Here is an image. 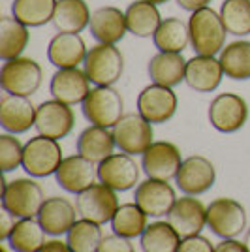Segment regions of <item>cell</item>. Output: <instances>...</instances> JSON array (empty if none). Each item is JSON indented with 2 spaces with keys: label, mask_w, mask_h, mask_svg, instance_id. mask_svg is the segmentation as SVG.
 Masks as SVG:
<instances>
[{
  "label": "cell",
  "mask_w": 250,
  "mask_h": 252,
  "mask_svg": "<svg viewBox=\"0 0 250 252\" xmlns=\"http://www.w3.org/2000/svg\"><path fill=\"white\" fill-rule=\"evenodd\" d=\"M2 252H8V251H6V247H2Z\"/></svg>",
  "instance_id": "obj_47"
},
{
  "label": "cell",
  "mask_w": 250,
  "mask_h": 252,
  "mask_svg": "<svg viewBox=\"0 0 250 252\" xmlns=\"http://www.w3.org/2000/svg\"><path fill=\"white\" fill-rule=\"evenodd\" d=\"M115 147H117V143H115L113 130L104 128V126L91 125L77 137V153L96 166L109 155H113Z\"/></svg>",
  "instance_id": "obj_26"
},
{
  "label": "cell",
  "mask_w": 250,
  "mask_h": 252,
  "mask_svg": "<svg viewBox=\"0 0 250 252\" xmlns=\"http://www.w3.org/2000/svg\"><path fill=\"white\" fill-rule=\"evenodd\" d=\"M100 183L111 187L115 192H126L139 185V166L128 153H113L96 166Z\"/></svg>",
  "instance_id": "obj_12"
},
{
  "label": "cell",
  "mask_w": 250,
  "mask_h": 252,
  "mask_svg": "<svg viewBox=\"0 0 250 252\" xmlns=\"http://www.w3.org/2000/svg\"><path fill=\"white\" fill-rule=\"evenodd\" d=\"M111 130H113L117 147L132 157L143 155L155 143L153 125L141 113H125Z\"/></svg>",
  "instance_id": "obj_9"
},
{
  "label": "cell",
  "mask_w": 250,
  "mask_h": 252,
  "mask_svg": "<svg viewBox=\"0 0 250 252\" xmlns=\"http://www.w3.org/2000/svg\"><path fill=\"white\" fill-rule=\"evenodd\" d=\"M147 224V213L136 201L134 203H123L119 205V209L111 219V230L113 233L126 237V239H134V237H141Z\"/></svg>",
  "instance_id": "obj_33"
},
{
  "label": "cell",
  "mask_w": 250,
  "mask_h": 252,
  "mask_svg": "<svg viewBox=\"0 0 250 252\" xmlns=\"http://www.w3.org/2000/svg\"><path fill=\"white\" fill-rule=\"evenodd\" d=\"M217 181V171L209 158L201 155H192L183 160L177 171V189L185 196H201L213 189Z\"/></svg>",
  "instance_id": "obj_13"
},
{
  "label": "cell",
  "mask_w": 250,
  "mask_h": 252,
  "mask_svg": "<svg viewBox=\"0 0 250 252\" xmlns=\"http://www.w3.org/2000/svg\"><path fill=\"white\" fill-rule=\"evenodd\" d=\"M224 68L220 59L213 55H194L187 61L185 83L196 93H213L217 91L224 77Z\"/></svg>",
  "instance_id": "obj_18"
},
{
  "label": "cell",
  "mask_w": 250,
  "mask_h": 252,
  "mask_svg": "<svg viewBox=\"0 0 250 252\" xmlns=\"http://www.w3.org/2000/svg\"><path fill=\"white\" fill-rule=\"evenodd\" d=\"M177 105V94L166 85H147L137 96V113H141L151 125H164L173 119Z\"/></svg>",
  "instance_id": "obj_11"
},
{
  "label": "cell",
  "mask_w": 250,
  "mask_h": 252,
  "mask_svg": "<svg viewBox=\"0 0 250 252\" xmlns=\"http://www.w3.org/2000/svg\"><path fill=\"white\" fill-rule=\"evenodd\" d=\"M183 164L181 151L175 143L169 141H155L141 155V168L147 177L171 181L177 177V171Z\"/></svg>",
  "instance_id": "obj_15"
},
{
  "label": "cell",
  "mask_w": 250,
  "mask_h": 252,
  "mask_svg": "<svg viewBox=\"0 0 250 252\" xmlns=\"http://www.w3.org/2000/svg\"><path fill=\"white\" fill-rule=\"evenodd\" d=\"M167 222L181 235V239L199 235V231L207 226V207L196 196L179 198L167 213Z\"/></svg>",
  "instance_id": "obj_17"
},
{
  "label": "cell",
  "mask_w": 250,
  "mask_h": 252,
  "mask_svg": "<svg viewBox=\"0 0 250 252\" xmlns=\"http://www.w3.org/2000/svg\"><path fill=\"white\" fill-rule=\"evenodd\" d=\"M8 243L15 252H40L43 245L47 243L45 230L36 217L34 219H19L11 230Z\"/></svg>",
  "instance_id": "obj_32"
},
{
  "label": "cell",
  "mask_w": 250,
  "mask_h": 252,
  "mask_svg": "<svg viewBox=\"0 0 250 252\" xmlns=\"http://www.w3.org/2000/svg\"><path fill=\"white\" fill-rule=\"evenodd\" d=\"M126 27L136 38H153L160 23L164 21L156 4L147 0H136L126 8Z\"/></svg>",
  "instance_id": "obj_27"
},
{
  "label": "cell",
  "mask_w": 250,
  "mask_h": 252,
  "mask_svg": "<svg viewBox=\"0 0 250 252\" xmlns=\"http://www.w3.org/2000/svg\"><path fill=\"white\" fill-rule=\"evenodd\" d=\"M94 177H98L96 164L81 157L79 153L64 158L62 164L59 166L57 173H55L59 187L70 194H79L85 189H89L94 183Z\"/></svg>",
  "instance_id": "obj_22"
},
{
  "label": "cell",
  "mask_w": 250,
  "mask_h": 252,
  "mask_svg": "<svg viewBox=\"0 0 250 252\" xmlns=\"http://www.w3.org/2000/svg\"><path fill=\"white\" fill-rule=\"evenodd\" d=\"M96 252H136V251H134V245L130 243V239L113 233V235H105Z\"/></svg>",
  "instance_id": "obj_39"
},
{
  "label": "cell",
  "mask_w": 250,
  "mask_h": 252,
  "mask_svg": "<svg viewBox=\"0 0 250 252\" xmlns=\"http://www.w3.org/2000/svg\"><path fill=\"white\" fill-rule=\"evenodd\" d=\"M207 226L220 239H235L247 228V211L237 200L217 198L207 205Z\"/></svg>",
  "instance_id": "obj_8"
},
{
  "label": "cell",
  "mask_w": 250,
  "mask_h": 252,
  "mask_svg": "<svg viewBox=\"0 0 250 252\" xmlns=\"http://www.w3.org/2000/svg\"><path fill=\"white\" fill-rule=\"evenodd\" d=\"M219 59L226 77L235 81L250 79V42L235 40L231 43H226V47L220 51Z\"/></svg>",
  "instance_id": "obj_31"
},
{
  "label": "cell",
  "mask_w": 250,
  "mask_h": 252,
  "mask_svg": "<svg viewBox=\"0 0 250 252\" xmlns=\"http://www.w3.org/2000/svg\"><path fill=\"white\" fill-rule=\"evenodd\" d=\"M153 42L158 51L183 53L190 43V29L188 23L181 17H166L160 23L158 31L153 36Z\"/></svg>",
  "instance_id": "obj_30"
},
{
  "label": "cell",
  "mask_w": 250,
  "mask_h": 252,
  "mask_svg": "<svg viewBox=\"0 0 250 252\" xmlns=\"http://www.w3.org/2000/svg\"><path fill=\"white\" fill-rule=\"evenodd\" d=\"M45 196L34 179H13L2 185V207L17 219H34L42 209Z\"/></svg>",
  "instance_id": "obj_4"
},
{
  "label": "cell",
  "mask_w": 250,
  "mask_h": 252,
  "mask_svg": "<svg viewBox=\"0 0 250 252\" xmlns=\"http://www.w3.org/2000/svg\"><path fill=\"white\" fill-rule=\"evenodd\" d=\"M75 215H77V209L72 205V201L53 196L43 201L36 219L40 220L47 235L57 237V235H64L70 231V228L75 224Z\"/></svg>",
  "instance_id": "obj_24"
},
{
  "label": "cell",
  "mask_w": 250,
  "mask_h": 252,
  "mask_svg": "<svg viewBox=\"0 0 250 252\" xmlns=\"http://www.w3.org/2000/svg\"><path fill=\"white\" fill-rule=\"evenodd\" d=\"M87 45L79 34L72 32H59L51 38L47 45V59L57 70L64 68H79L87 57Z\"/></svg>",
  "instance_id": "obj_21"
},
{
  "label": "cell",
  "mask_w": 250,
  "mask_h": 252,
  "mask_svg": "<svg viewBox=\"0 0 250 252\" xmlns=\"http://www.w3.org/2000/svg\"><path fill=\"white\" fill-rule=\"evenodd\" d=\"M42 66L31 57H15L4 61L0 68V87L6 94L27 96L38 93L42 85Z\"/></svg>",
  "instance_id": "obj_3"
},
{
  "label": "cell",
  "mask_w": 250,
  "mask_h": 252,
  "mask_svg": "<svg viewBox=\"0 0 250 252\" xmlns=\"http://www.w3.org/2000/svg\"><path fill=\"white\" fill-rule=\"evenodd\" d=\"M177 252H215V247L211 245L207 237L203 235H192L181 239Z\"/></svg>",
  "instance_id": "obj_40"
},
{
  "label": "cell",
  "mask_w": 250,
  "mask_h": 252,
  "mask_svg": "<svg viewBox=\"0 0 250 252\" xmlns=\"http://www.w3.org/2000/svg\"><path fill=\"white\" fill-rule=\"evenodd\" d=\"M147 2H153V4L160 6V4H166V2H169V0H147Z\"/></svg>",
  "instance_id": "obj_46"
},
{
  "label": "cell",
  "mask_w": 250,
  "mask_h": 252,
  "mask_svg": "<svg viewBox=\"0 0 250 252\" xmlns=\"http://www.w3.org/2000/svg\"><path fill=\"white\" fill-rule=\"evenodd\" d=\"M81 109L91 125L113 128L125 115V100L115 87H94L83 100Z\"/></svg>",
  "instance_id": "obj_5"
},
{
  "label": "cell",
  "mask_w": 250,
  "mask_h": 252,
  "mask_svg": "<svg viewBox=\"0 0 250 252\" xmlns=\"http://www.w3.org/2000/svg\"><path fill=\"white\" fill-rule=\"evenodd\" d=\"M49 91L55 100L68 105L83 104L87 94L91 93V81L79 68H64L57 70L51 77Z\"/></svg>",
  "instance_id": "obj_20"
},
{
  "label": "cell",
  "mask_w": 250,
  "mask_h": 252,
  "mask_svg": "<svg viewBox=\"0 0 250 252\" xmlns=\"http://www.w3.org/2000/svg\"><path fill=\"white\" fill-rule=\"evenodd\" d=\"M181 235L169 222H151L141 235L143 252H177Z\"/></svg>",
  "instance_id": "obj_35"
},
{
  "label": "cell",
  "mask_w": 250,
  "mask_h": 252,
  "mask_svg": "<svg viewBox=\"0 0 250 252\" xmlns=\"http://www.w3.org/2000/svg\"><path fill=\"white\" fill-rule=\"evenodd\" d=\"M68 235V247L72 249V252H96L100 243L104 239V233L100 224L91 220H75L70 231L66 233Z\"/></svg>",
  "instance_id": "obj_37"
},
{
  "label": "cell",
  "mask_w": 250,
  "mask_h": 252,
  "mask_svg": "<svg viewBox=\"0 0 250 252\" xmlns=\"http://www.w3.org/2000/svg\"><path fill=\"white\" fill-rule=\"evenodd\" d=\"M31 40L29 27L13 15H2L0 19V59L10 61L21 57Z\"/></svg>",
  "instance_id": "obj_29"
},
{
  "label": "cell",
  "mask_w": 250,
  "mask_h": 252,
  "mask_svg": "<svg viewBox=\"0 0 250 252\" xmlns=\"http://www.w3.org/2000/svg\"><path fill=\"white\" fill-rule=\"evenodd\" d=\"M57 0H13L11 15L29 29L43 27L53 21Z\"/></svg>",
  "instance_id": "obj_34"
},
{
  "label": "cell",
  "mask_w": 250,
  "mask_h": 252,
  "mask_svg": "<svg viewBox=\"0 0 250 252\" xmlns=\"http://www.w3.org/2000/svg\"><path fill=\"white\" fill-rule=\"evenodd\" d=\"M249 119V105L245 98L233 93L215 96L209 105V123L222 134H235Z\"/></svg>",
  "instance_id": "obj_10"
},
{
  "label": "cell",
  "mask_w": 250,
  "mask_h": 252,
  "mask_svg": "<svg viewBox=\"0 0 250 252\" xmlns=\"http://www.w3.org/2000/svg\"><path fill=\"white\" fill-rule=\"evenodd\" d=\"M91 10L85 0H57L53 27L59 32H83L91 23Z\"/></svg>",
  "instance_id": "obj_28"
},
{
  "label": "cell",
  "mask_w": 250,
  "mask_h": 252,
  "mask_svg": "<svg viewBox=\"0 0 250 252\" xmlns=\"http://www.w3.org/2000/svg\"><path fill=\"white\" fill-rule=\"evenodd\" d=\"M62 147L59 145L57 139L36 136L25 143L21 168L31 177H49V175L57 173V169L62 164Z\"/></svg>",
  "instance_id": "obj_6"
},
{
  "label": "cell",
  "mask_w": 250,
  "mask_h": 252,
  "mask_svg": "<svg viewBox=\"0 0 250 252\" xmlns=\"http://www.w3.org/2000/svg\"><path fill=\"white\" fill-rule=\"evenodd\" d=\"M75 125V115L72 107L68 104H62L59 100H47L38 105L36 109V132L38 136L51 137V139H64L70 136Z\"/></svg>",
  "instance_id": "obj_14"
},
{
  "label": "cell",
  "mask_w": 250,
  "mask_h": 252,
  "mask_svg": "<svg viewBox=\"0 0 250 252\" xmlns=\"http://www.w3.org/2000/svg\"><path fill=\"white\" fill-rule=\"evenodd\" d=\"M190 45L196 55H213L217 57L226 47V27L222 23L220 11L213 8H201L190 13Z\"/></svg>",
  "instance_id": "obj_1"
},
{
  "label": "cell",
  "mask_w": 250,
  "mask_h": 252,
  "mask_svg": "<svg viewBox=\"0 0 250 252\" xmlns=\"http://www.w3.org/2000/svg\"><path fill=\"white\" fill-rule=\"evenodd\" d=\"M177 2V6L181 10L185 11H196V10H201V8H207L209 4H211V0H175Z\"/></svg>",
  "instance_id": "obj_43"
},
{
  "label": "cell",
  "mask_w": 250,
  "mask_h": 252,
  "mask_svg": "<svg viewBox=\"0 0 250 252\" xmlns=\"http://www.w3.org/2000/svg\"><path fill=\"white\" fill-rule=\"evenodd\" d=\"M83 70L94 87H113L125 72V57L117 45L96 43L85 57Z\"/></svg>",
  "instance_id": "obj_2"
},
{
  "label": "cell",
  "mask_w": 250,
  "mask_h": 252,
  "mask_svg": "<svg viewBox=\"0 0 250 252\" xmlns=\"http://www.w3.org/2000/svg\"><path fill=\"white\" fill-rule=\"evenodd\" d=\"M91 36L98 43H111L117 45L128 32L126 27V13L115 6H102L93 11L89 23Z\"/></svg>",
  "instance_id": "obj_23"
},
{
  "label": "cell",
  "mask_w": 250,
  "mask_h": 252,
  "mask_svg": "<svg viewBox=\"0 0 250 252\" xmlns=\"http://www.w3.org/2000/svg\"><path fill=\"white\" fill-rule=\"evenodd\" d=\"M134 201L147 213V217H164L175 205L177 196L175 190L169 185V181H160V179L147 177L143 183L136 187Z\"/></svg>",
  "instance_id": "obj_16"
},
{
  "label": "cell",
  "mask_w": 250,
  "mask_h": 252,
  "mask_svg": "<svg viewBox=\"0 0 250 252\" xmlns=\"http://www.w3.org/2000/svg\"><path fill=\"white\" fill-rule=\"evenodd\" d=\"M245 245H247V249H249V252H250V230L247 231V235H245Z\"/></svg>",
  "instance_id": "obj_45"
},
{
  "label": "cell",
  "mask_w": 250,
  "mask_h": 252,
  "mask_svg": "<svg viewBox=\"0 0 250 252\" xmlns=\"http://www.w3.org/2000/svg\"><path fill=\"white\" fill-rule=\"evenodd\" d=\"M15 215H11L8 209L0 211V241H8V237H10L11 230H13V226H15Z\"/></svg>",
  "instance_id": "obj_41"
},
{
  "label": "cell",
  "mask_w": 250,
  "mask_h": 252,
  "mask_svg": "<svg viewBox=\"0 0 250 252\" xmlns=\"http://www.w3.org/2000/svg\"><path fill=\"white\" fill-rule=\"evenodd\" d=\"M220 17L228 34L245 38L250 34V0H224Z\"/></svg>",
  "instance_id": "obj_36"
},
{
  "label": "cell",
  "mask_w": 250,
  "mask_h": 252,
  "mask_svg": "<svg viewBox=\"0 0 250 252\" xmlns=\"http://www.w3.org/2000/svg\"><path fill=\"white\" fill-rule=\"evenodd\" d=\"M215 252H249L245 241L241 243L237 239H222V241L215 247Z\"/></svg>",
  "instance_id": "obj_42"
},
{
  "label": "cell",
  "mask_w": 250,
  "mask_h": 252,
  "mask_svg": "<svg viewBox=\"0 0 250 252\" xmlns=\"http://www.w3.org/2000/svg\"><path fill=\"white\" fill-rule=\"evenodd\" d=\"M40 252H72V249L68 247V243H62V241H59V239H53V241L45 243Z\"/></svg>",
  "instance_id": "obj_44"
},
{
  "label": "cell",
  "mask_w": 250,
  "mask_h": 252,
  "mask_svg": "<svg viewBox=\"0 0 250 252\" xmlns=\"http://www.w3.org/2000/svg\"><path fill=\"white\" fill-rule=\"evenodd\" d=\"M147 72L153 83L166 85V87H177L185 81L187 72V59L183 53H164L158 51L151 57Z\"/></svg>",
  "instance_id": "obj_25"
},
{
  "label": "cell",
  "mask_w": 250,
  "mask_h": 252,
  "mask_svg": "<svg viewBox=\"0 0 250 252\" xmlns=\"http://www.w3.org/2000/svg\"><path fill=\"white\" fill-rule=\"evenodd\" d=\"M75 209H77V215L85 220L96 222L100 226L107 224L111 222L119 209L117 192L104 183H93L89 189L77 194Z\"/></svg>",
  "instance_id": "obj_7"
},
{
  "label": "cell",
  "mask_w": 250,
  "mask_h": 252,
  "mask_svg": "<svg viewBox=\"0 0 250 252\" xmlns=\"http://www.w3.org/2000/svg\"><path fill=\"white\" fill-rule=\"evenodd\" d=\"M23 145L15 134H2L0 136V168L4 173L23 166Z\"/></svg>",
  "instance_id": "obj_38"
},
{
  "label": "cell",
  "mask_w": 250,
  "mask_h": 252,
  "mask_svg": "<svg viewBox=\"0 0 250 252\" xmlns=\"http://www.w3.org/2000/svg\"><path fill=\"white\" fill-rule=\"evenodd\" d=\"M36 109L27 96L4 94L0 100V125L8 134H25L36 125Z\"/></svg>",
  "instance_id": "obj_19"
}]
</instances>
